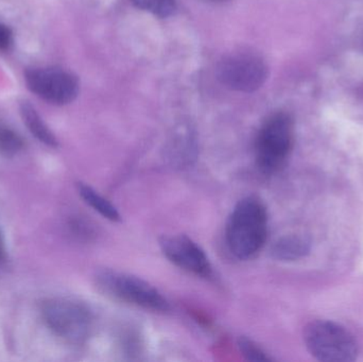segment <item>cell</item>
<instances>
[{"label": "cell", "mask_w": 363, "mask_h": 362, "mask_svg": "<svg viewBox=\"0 0 363 362\" xmlns=\"http://www.w3.org/2000/svg\"><path fill=\"white\" fill-rule=\"evenodd\" d=\"M138 9L147 11L155 16L166 18L177 10V0H133Z\"/></svg>", "instance_id": "14"}, {"label": "cell", "mask_w": 363, "mask_h": 362, "mask_svg": "<svg viewBox=\"0 0 363 362\" xmlns=\"http://www.w3.org/2000/svg\"><path fill=\"white\" fill-rule=\"evenodd\" d=\"M294 144V121L287 113L271 115L255 142L256 166L262 174H277L287 161Z\"/></svg>", "instance_id": "2"}, {"label": "cell", "mask_w": 363, "mask_h": 362, "mask_svg": "<svg viewBox=\"0 0 363 362\" xmlns=\"http://www.w3.org/2000/svg\"><path fill=\"white\" fill-rule=\"evenodd\" d=\"M42 315L50 331L69 344H84L93 333V312L80 302L50 299L43 304Z\"/></svg>", "instance_id": "4"}, {"label": "cell", "mask_w": 363, "mask_h": 362, "mask_svg": "<svg viewBox=\"0 0 363 362\" xmlns=\"http://www.w3.org/2000/svg\"><path fill=\"white\" fill-rule=\"evenodd\" d=\"M213 1H224V0H213Z\"/></svg>", "instance_id": "18"}, {"label": "cell", "mask_w": 363, "mask_h": 362, "mask_svg": "<svg viewBox=\"0 0 363 362\" xmlns=\"http://www.w3.org/2000/svg\"><path fill=\"white\" fill-rule=\"evenodd\" d=\"M217 77L222 85L232 91L252 93L266 82L268 67L255 53L233 52L218 64Z\"/></svg>", "instance_id": "6"}, {"label": "cell", "mask_w": 363, "mask_h": 362, "mask_svg": "<svg viewBox=\"0 0 363 362\" xmlns=\"http://www.w3.org/2000/svg\"><path fill=\"white\" fill-rule=\"evenodd\" d=\"M78 191L85 203L94 208L96 212L99 213L102 217L108 220L114 221V222L121 220V214H119L118 210L106 198L99 195L95 189L84 183H79Z\"/></svg>", "instance_id": "12"}, {"label": "cell", "mask_w": 363, "mask_h": 362, "mask_svg": "<svg viewBox=\"0 0 363 362\" xmlns=\"http://www.w3.org/2000/svg\"><path fill=\"white\" fill-rule=\"evenodd\" d=\"M23 148V140L8 125L0 123V153L4 157H14Z\"/></svg>", "instance_id": "13"}, {"label": "cell", "mask_w": 363, "mask_h": 362, "mask_svg": "<svg viewBox=\"0 0 363 362\" xmlns=\"http://www.w3.org/2000/svg\"><path fill=\"white\" fill-rule=\"evenodd\" d=\"M21 114L23 123L27 125L32 135L35 136L40 142L48 147L55 148L59 145L55 134L47 127L46 123L40 118V114L29 102H23L21 104Z\"/></svg>", "instance_id": "11"}, {"label": "cell", "mask_w": 363, "mask_h": 362, "mask_svg": "<svg viewBox=\"0 0 363 362\" xmlns=\"http://www.w3.org/2000/svg\"><path fill=\"white\" fill-rule=\"evenodd\" d=\"M309 250V242L300 235H287L277 239L271 247L273 259L281 261H296Z\"/></svg>", "instance_id": "10"}, {"label": "cell", "mask_w": 363, "mask_h": 362, "mask_svg": "<svg viewBox=\"0 0 363 362\" xmlns=\"http://www.w3.org/2000/svg\"><path fill=\"white\" fill-rule=\"evenodd\" d=\"M12 44V33L6 26L0 23V49H6Z\"/></svg>", "instance_id": "16"}, {"label": "cell", "mask_w": 363, "mask_h": 362, "mask_svg": "<svg viewBox=\"0 0 363 362\" xmlns=\"http://www.w3.org/2000/svg\"><path fill=\"white\" fill-rule=\"evenodd\" d=\"M304 339L309 352L319 361L349 362L357 357V342L345 327L336 323H311L305 329Z\"/></svg>", "instance_id": "5"}, {"label": "cell", "mask_w": 363, "mask_h": 362, "mask_svg": "<svg viewBox=\"0 0 363 362\" xmlns=\"http://www.w3.org/2000/svg\"><path fill=\"white\" fill-rule=\"evenodd\" d=\"M268 214L266 206L258 198H243L233 210L226 225V244L237 259L255 256L267 239Z\"/></svg>", "instance_id": "1"}, {"label": "cell", "mask_w": 363, "mask_h": 362, "mask_svg": "<svg viewBox=\"0 0 363 362\" xmlns=\"http://www.w3.org/2000/svg\"><path fill=\"white\" fill-rule=\"evenodd\" d=\"M238 348L241 354L249 361H270L271 357L262 348L257 346L253 340L249 338L240 337L238 340Z\"/></svg>", "instance_id": "15"}, {"label": "cell", "mask_w": 363, "mask_h": 362, "mask_svg": "<svg viewBox=\"0 0 363 362\" xmlns=\"http://www.w3.org/2000/svg\"><path fill=\"white\" fill-rule=\"evenodd\" d=\"M4 242H2L1 235H0V261L4 259Z\"/></svg>", "instance_id": "17"}, {"label": "cell", "mask_w": 363, "mask_h": 362, "mask_svg": "<svg viewBox=\"0 0 363 362\" xmlns=\"http://www.w3.org/2000/svg\"><path fill=\"white\" fill-rule=\"evenodd\" d=\"M160 247L166 259L184 271L204 278L213 274L206 253L188 236H164L160 240Z\"/></svg>", "instance_id": "8"}, {"label": "cell", "mask_w": 363, "mask_h": 362, "mask_svg": "<svg viewBox=\"0 0 363 362\" xmlns=\"http://www.w3.org/2000/svg\"><path fill=\"white\" fill-rule=\"evenodd\" d=\"M30 91L57 106H65L76 99L79 81L72 72L61 68H34L26 72Z\"/></svg>", "instance_id": "7"}, {"label": "cell", "mask_w": 363, "mask_h": 362, "mask_svg": "<svg viewBox=\"0 0 363 362\" xmlns=\"http://www.w3.org/2000/svg\"><path fill=\"white\" fill-rule=\"evenodd\" d=\"M96 282L102 293L130 305L153 312H167L170 310L166 298L138 276L106 269L98 272Z\"/></svg>", "instance_id": "3"}, {"label": "cell", "mask_w": 363, "mask_h": 362, "mask_svg": "<svg viewBox=\"0 0 363 362\" xmlns=\"http://www.w3.org/2000/svg\"><path fill=\"white\" fill-rule=\"evenodd\" d=\"M196 140L189 127L182 125L168 142V159L178 167H187L196 159Z\"/></svg>", "instance_id": "9"}]
</instances>
